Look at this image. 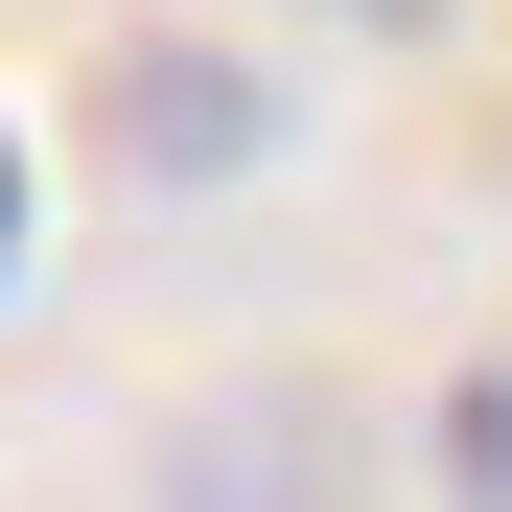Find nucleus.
I'll return each instance as SVG.
<instances>
[{
	"label": "nucleus",
	"mask_w": 512,
	"mask_h": 512,
	"mask_svg": "<svg viewBox=\"0 0 512 512\" xmlns=\"http://www.w3.org/2000/svg\"><path fill=\"white\" fill-rule=\"evenodd\" d=\"M256 140V94H233V70H187V47H163L140 70V163H233Z\"/></svg>",
	"instance_id": "obj_1"
},
{
	"label": "nucleus",
	"mask_w": 512,
	"mask_h": 512,
	"mask_svg": "<svg viewBox=\"0 0 512 512\" xmlns=\"http://www.w3.org/2000/svg\"><path fill=\"white\" fill-rule=\"evenodd\" d=\"M443 512H512V350L443 396Z\"/></svg>",
	"instance_id": "obj_2"
},
{
	"label": "nucleus",
	"mask_w": 512,
	"mask_h": 512,
	"mask_svg": "<svg viewBox=\"0 0 512 512\" xmlns=\"http://www.w3.org/2000/svg\"><path fill=\"white\" fill-rule=\"evenodd\" d=\"M0 280H24V140H0Z\"/></svg>",
	"instance_id": "obj_3"
}]
</instances>
